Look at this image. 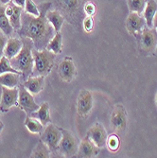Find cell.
Segmentation results:
<instances>
[{
    "label": "cell",
    "instance_id": "5bb4252c",
    "mask_svg": "<svg viewBox=\"0 0 157 158\" xmlns=\"http://www.w3.org/2000/svg\"><path fill=\"white\" fill-rule=\"evenodd\" d=\"M59 75L64 81H71L74 79L76 69L72 59L69 57H66L63 62H61L59 65Z\"/></svg>",
    "mask_w": 157,
    "mask_h": 158
},
{
    "label": "cell",
    "instance_id": "8fae6325",
    "mask_svg": "<svg viewBox=\"0 0 157 158\" xmlns=\"http://www.w3.org/2000/svg\"><path fill=\"white\" fill-rule=\"evenodd\" d=\"M86 136L91 139L98 148H102L106 144L107 133L101 124H96L90 128Z\"/></svg>",
    "mask_w": 157,
    "mask_h": 158
},
{
    "label": "cell",
    "instance_id": "3957f363",
    "mask_svg": "<svg viewBox=\"0 0 157 158\" xmlns=\"http://www.w3.org/2000/svg\"><path fill=\"white\" fill-rule=\"evenodd\" d=\"M33 59H34V68H33V76H46L50 73V71L54 65V57L55 54L44 48L42 50L34 49L32 50Z\"/></svg>",
    "mask_w": 157,
    "mask_h": 158
},
{
    "label": "cell",
    "instance_id": "30bf717a",
    "mask_svg": "<svg viewBox=\"0 0 157 158\" xmlns=\"http://www.w3.org/2000/svg\"><path fill=\"white\" fill-rule=\"evenodd\" d=\"M111 124L116 131H124L127 126V116L123 106L118 105L111 114Z\"/></svg>",
    "mask_w": 157,
    "mask_h": 158
},
{
    "label": "cell",
    "instance_id": "e575fe53",
    "mask_svg": "<svg viewBox=\"0 0 157 158\" xmlns=\"http://www.w3.org/2000/svg\"><path fill=\"white\" fill-rule=\"evenodd\" d=\"M152 26L157 30V12L155 13L154 15V18H153V21H152Z\"/></svg>",
    "mask_w": 157,
    "mask_h": 158
},
{
    "label": "cell",
    "instance_id": "52a82bcc",
    "mask_svg": "<svg viewBox=\"0 0 157 158\" xmlns=\"http://www.w3.org/2000/svg\"><path fill=\"white\" fill-rule=\"evenodd\" d=\"M140 45L143 51L153 52L157 47V32L151 27H144L140 33Z\"/></svg>",
    "mask_w": 157,
    "mask_h": 158
},
{
    "label": "cell",
    "instance_id": "4dcf8cb0",
    "mask_svg": "<svg viewBox=\"0 0 157 158\" xmlns=\"http://www.w3.org/2000/svg\"><path fill=\"white\" fill-rule=\"evenodd\" d=\"M7 36L1 31L0 32V59L2 58L3 56V53H4V48L6 47V44H7Z\"/></svg>",
    "mask_w": 157,
    "mask_h": 158
},
{
    "label": "cell",
    "instance_id": "d4e9b609",
    "mask_svg": "<svg viewBox=\"0 0 157 158\" xmlns=\"http://www.w3.org/2000/svg\"><path fill=\"white\" fill-rule=\"evenodd\" d=\"M25 126L32 134H41L43 132V128H44V125L40 120L32 117H27L26 118Z\"/></svg>",
    "mask_w": 157,
    "mask_h": 158
},
{
    "label": "cell",
    "instance_id": "83f0119b",
    "mask_svg": "<svg viewBox=\"0 0 157 158\" xmlns=\"http://www.w3.org/2000/svg\"><path fill=\"white\" fill-rule=\"evenodd\" d=\"M128 6L132 12H143L146 6V0H128Z\"/></svg>",
    "mask_w": 157,
    "mask_h": 158
},
{
    "label": "cell",
    "instance_id": "603a6c76",
    "mask_svg": "<svg viewBox=\"0 0 157 158\" xmlns=\"http://www.w3.org/2000/svg\"><path fill=\"white\" fill-rule=\"evenodd\" d=\"M156 12H157L156 0H149L147 6H145V9H144V18L149 27H152V21H153V18Z\"/></svg>",
    "mask_w": 157,
    "mask_h": 158
},
{
    "label": "cell",
    "instance_id": "7a4b0ae2",
    "mask_svg": "<svg viewBox=\"0 0 157 158\" xmlns=\"http://www.w3.org/2000/svg\"><path fill=\"white\" fill-rule=\"evenodd\" d=\"M23 48L21 51L14 57L10 59V64L13 68L20 71L24 80L27 79L32 75L33 72V65H34V59H33V42L30 38H25L22 40Z\"/></svg>",
    "mask_w": 157,
    "mask_h": 158
},
{
    "label": "cell",
    "instance_id": "74e56055",
    "mask_svg": "<svg viewBox=\"0 0 157 158\" xmlns=\"http://www.w3.org/2000/svg\"><path fill=\"white\" fill-rule=\"evenodd\" d=\"M155 100H156V105H157V93H156V98H155Z\"/></svg>",
    "mask_w": 157,
    "mask_h": 158
},
{
    "label": "cell",
    "instance_id": "9c48e42d",
    "mask_svg": "<svg viewBox=\"0 0 157 158\" xmlns=\"http://www.w3.org/2000/svg\"><path fill=\"white\" fill-rule=\"evenodd\" d=\"M93 96L88 90H81L77 100V111L81 117H86L93 108Z\"/></svg>",
    "mask_w": 157,
    "mask_h": 158
},
{
    "label": "cell",
    "instance_id": "4fadbf2b",
    "mask_svg": "<svg viewBox=\"0 0 157 158\" xmlns=\"http://www.w3.org/2000/svg\"><path fill=\"white\" fill-rule=\"evenodd\" d=\"M60 8L65 12L66 16L71 19L81 11V0H57ZM81 16V14H79Z\"/></svg>",
    "mask_w": 157,
    "mask_h": 158
},
{
    "label": "cell",
    "instance_id": "8d00e7d4",
    "mask_svg": "<svg viewBox=\"0 0 157 158\" xmlns=\"http://www.w3.org/2000/svg\"><path fill=\"white\" fill-rule=\"evenodd\" d=\"M3 128H4V125H3V123L0 122V134H1V132H2V130H3Z\"/></svg>",
    "mask_w": 157,
    "mask_h": 158
},
{
    "label": "cell",
    "instance_id": "484cf974",
    "mask_svg": "<svg viewBox=\"0 0 157 158\" xmlns=\"http://www.w3.org/2000/svg\"><path fill=\"white\" fill-rule=\"evenodd\" d=\"M50 150L48 149V147L45 144L42 140H40L38 142V144L36 145L35 149L32 152L31 156L32 157H42V158H47L49 157L50 154Z\"/></svg>",
    "mask_w": 157,
    "mask_h": 158
},
{
    "label": "cell",
    "instance_id": "8992f818",
    "mask_svg": "<svg viewBox=\"0 0 157 158\" xmlns=\"http://www.w3.org/2000/svg\"><path fill=\"white\" fill-rule=\"evenodd\" d=\"M19 98H18V106L25 111L28 116L38 110L40 107L34 100L32 94L27 90L24 85H19Z\"/></svg>",
    "mask_w": 157,
    "mask_h": 158
},
{
    "label": "cell",
    "instance_id": "9a60e30c",
    "mask_svg": "<svg viewBox=\"0 0 157 158\" xmlns=\"http://www.w3.org/2000/svg\"><path fill=\"white\" fill-rule=\"evenodd\" d=\"M6 14L9 17V20L13 27V30L19 31L21 27L22 8L15 5L14 3H11L6 8Z\"/></svg>",
    "mask_w": 157,
    "mask_h": 158
},
{
    "label": "cell",
    "instance_id": "5b68a950",
    "mask_svg": "<svg viewBox=\"0 0 157 158\" xmlns=\"http://www.w3.org/2000/svg\"><path fill=\"white\" fill-rule=\"evenodd\" d=\"M62 133L63 135L59 143L58 151L65 157L74 156L79 150V145L76 138L66 130H63Z\"/></svg>",
    "mask_w": 157,
    "mask_h": 158
},
{
    "label": "cell",
    "instance_id": "e0dca14e",
    "mask_svg": "<svg viewBox=\"0 0 157 158\" xmlns=\"http://www.w3.org/2000/svg\"><path fill=\"white\" fill-rule=\"evenodd\" d=\"M45 85V77L44 76H35L28 77L24 83V86L27 90L32 95L39 94Z\"/></svg>",
    "mask_w": 157,
    "mask_h": 158
},
{
    "label": "cell",
    "instance_id": "cb8c5ba5",
    "mask_svg": "<svg viewBox=\"0 0 157 158\" xmlns=\"http://www.w3.org/2000/svg\"><path fill=\"white\" fill-rule=\"evenodd\" d=\"M62 42H63L62 34L60 32H56V34L49 41L46 48H48L54 54H59L62 52V46H63Z\"/></svg>",
    "mask_w": 157,
    "mask_h": 158
},
{
    "label": "cell",
    "instance_id": "277c9868",
    "mask_svg": "<svg viewBox=\"0 0 157 158\" xmlns=\"http://www.w3.org/2000/svg\"><path fill=\"white\" fill-rule=\"evenodd\" d=\"M62 135L63 133L59 128H57L52 124H49L46 127L44 132H43L41 140L48 147V149L51 152H56V151L58 150V146Z\"/></svg>",
    "mask_w": 157,
    "mask_h": 158
},
{
    "label": "cell",
    "instance_id": "ffe728a7",
    "mask_svg": "<svg viewBox=\"0 0 157 158\" xmlns=\"http://www.w3.org/2000/svg\"><path fill=\"white\" fill-rule=\"evenodd\" d=\"M31 117L37 118L42 122L43 125H48L50 122V114H49V106L47 102H44L35 112L30 114Z\"/></svg>",
    "mask_w": 157,
    "mask_h": 158
},
{
    "label": "cell",
    "instance_id": "2e32d148",
    "mask_svg": "<svg viewBox=\"0 0 157 158\" xmlns=\"http://www.w3.org/2000/svg\"><path fill=\"white\" fill-rule=\"evenodd\" d=\"M99 148L95 144V143L89 139L87 136L84 137L81 144L79 146V155L80 157H94L98 153Z\"/></svg>",
    "mask_w": 157,
    "mask_h": 158
},
{
    "label": "cell",
    "instance_id": "d6a6232c",
    "mask_svg": "<svg viewBox=\"0 0 157 158\" xmlns=\"http://www.w3.org/2000/svg\"><path fill=\"white\" fill-rule=\"evenodd\" d=\"M83 27H84V30L86 31H90L93 27V20L91 17H87L85 18L83 21Z\"/></svg>",
    "mask_w": 157,
    "mask_h": 158
},
{
    "label": "cell",
    "instance_id": "d6986e66",
    "mask_svg": "<svg viewBox=\"0 0 157 158\" xmlns=\"http://www.w3.org/2000/svg\"><path fill=\"white\" fill-rule=\"evenodd\" d=\"M46 16H47L48 21L53 27L55 32H59L64 22V16L58 10H48Z\"/></svg>",
    "mask_w": 157,
    "mask_h": 158
},
{
    "label": "cell",
    "instance_id": "6da1fadb",
    "mask_svg": "<svg viewBox=\"0 0 157 158\" xmlns=\"http://www.w3.org/2000/svg\"><path fill=\"white\" fill-rule=\"evenodd\" d=\"M51 7L50 2L40 4L38 16L24 12L21 15V27L17 31L21 37L30 38L33 42V47L37 50L47 48L49 41L54 36L51 24L48 21L46 14Z\"/></svg>",
    "mask_w": 157,
    "mask_h": 158
},
{
    "label": "cell",
    "instance_id": "ac0fdd59",
    "mask_svg": "<svg viewBox=\"0 0 157 158\" xmlns=\"http://www.w3.org/2000/svg\"><path fill=\"white\" fill-rule=\"evenodd\" d=\"M22 48L23 42L21 40L17 38H9L4 48V56H6L9 60H10L21 51Z\"/></svg>",
    "mask_w": 157,
    "mask_h": 158
},
{
    "label": "cell",
    "instance_id": "1f68e13d",
    "mask_svg": "<svg viewBox=\"0 0 157 158\" xmlns=\"http://www.w3.org/2000/svg\"><path fill=\"white\" fill-rule=\"evenodd\" d=\"M84 11H85V13L87 14V15L91 16V15H94V14H95L96 8L92 3H88V4H86L84 6Z\"/></svg>",
    "mask_w": 157,
    "mask_h": 158
},
{
    "label": "cell",
    "instance_id": "f546056e",
    "mask_svg": "<svg viewBox=\"0 0 157 158\" xmlns=\"http://www.w3.org/2000/svg\"><path fill=\"white\" fill-rule=\"evenodd\" d=\"M106 143H107L108 148L111 151H114V152L118 151V149L119 147V138L116 135H112L109 137H107Z\"/></svg>",
    "mask_w": 157,
    "mask_h": 158
},
{
    "label": "cell",
    "instance_id": "836d02e7",
    "mask_svg": "<svg viewBox=\"0 0 157 158\" xmlns=\"http://www.w3.org/2000/svg\"><path fill=\"white\" fill-rule=\"evenodd\" d=\"M12 3H14L15 5L23 8L25 7V4H26V0H12Z\"/></svg>",
    "mask_w": 157,
    "mask_h": 158
},
{
    "label": "cell",
    "instance_id": "7402d4cb",
    "mask_svg": "<svg viewBox=\"0 0 157 158\" xmlns=\"http://www.w3.org/2000/svg\"><path fill=\"white\" fill-rule=\"evenodd\" d=\"M19 74L16 73H4L0 75V84L9 88H15L19 85Z\"/></svg>",
    "mask_w": 157,
    "mask_h": 158
},
{
    "label": "cell",
    "instance_id": "d590c367",
    "mask_svg": "<svg viewBox=\"0 0 157 158\" xmlns=\"http://www.w3.org/2000/svg\"><path fill=\"white\" fill-rule=\"evenodd\" d=\"M10 1V0H0V2H1L3 5H6V4H8Z\"/></svg>",
    "mask_w": 157,
    "mask_h": 158
},
{
    "label": "cell",
    "instance_id": "7c38bea8",
    "mask_svg": "<svg viewBox=\"0 0 157 158\" xmlns=\"http://www.w3.org/2000/svg\"><path fill=\"white\" fill-rule=\"evenodd\" d=\"M146 20L144 17H142L137 12H132L129 14L127 18L126 27L127 30L130 33L135 34L137 32H140L146 26Z\"/></svg>",
    "mask_w": 157,
    "mask_h": 158
},
{
    "label": "cell",
    "instance_id": "f1b7e54d",
    "mask_svg": "<svg viewBox=\"0 0 157 158\" xmlns=\"http://www.w3.org/2000/svg\"><path fill=\"white\" fill-rule=\"evenodd\" d=\"M25 8H26V12L31 14L33 16H38L40 14L39 8L36 6V4L32 1V0H26Z\"/></svg>",
    "mask_w": 157,
    "mask_h": 158
},
{
    "label": "cell",
    "instance_id": "ba28073f",
    "mask_svg": "<svg viewBox=\"0 0 157 158\" xmlns=\"http://www.w3.org/2000/svg\"><path fill=\"white\" fill-rule=\"evenodd\" d=\"M19 90L15 88H9L3 86L2 88V98L0 102V110L2 112H7L12 106H18Z\"/></svg>",
    "mask_w": 157,
    "mask_h": 158
},
{
    "label": "cell",
    "instance_id": "44dd1931",
    "mask_svg": "<svg viewBox=\"0 0 157 158\" xmlns=\"http://www.w3.org/2000/svg\"><path fill=\"white\" fill-rule=\"evenodd\" d=\"M0 31L7 37L10 36L13 31V27L6 14V8L4 6H0Z\"/></svg>",
    "mask_w": 157,
    "mask_h": 158
},
{
    "label": "cell",
    "instance_id": "4316f807",
    "mask_svg": "<svg viewBox=\"0 0 157 158\" xmlns=\"http://www.w3.org/2000/svg\"><path fill=\"white\" fill-rule=\"evenodd\" d=\"M16 73V74H21L20 71L16 70L15 68H13L10 64V60L7 58L6 56H2V58L0 59V75L4 73Z\"/></svg>",
    "mask_w": 157,
    "mask_h": 158
}]
</instances>
